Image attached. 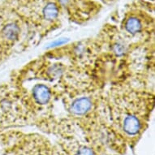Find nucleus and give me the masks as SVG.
Here are the masks:
<instances>
[{
  "instance_id": "obj_1",
  "label": "nucleus",
  "mask_w": 155,
  "mask_h": 155,
  "mask_svg": "<svg viewBox=\"0 0 155 155\" xmlns=\"http://www.w3.org/2000/svg\"><path fill=\"white\" fill-rule=\"evenodd\" d=\"M142 124L137 116L127 115L122 124V131L126 137H137L142 130Z\"/></svg>"
},
{
  "instance_id": "obj_2",
  "label": "nucleus",
  "mask_w": 155,
  "mask_h": 155,
  "mask_svg": "<svg viewBox=\"0 0 155 155\" xmlns=\"http://www.w3.org/2000/svg\"><path fill=\"white\" fill-rule=\"evenodd\" d=\"M91 108V101L88 97H81L76 100L71 105V111L74 114L82 115L89 111Z\"/></svg>"
},
{
  "instance_id": "obj_3",
  "label": "nucleus",
  "mask_w": 155,
  "mask_h": 155,
  "mask_svg": "<svg viewBox=\"0 0 155 155\" xmlns=\"http://www.w3.org/2000/svg\"><path fill=\"white\" fill-rule=\"evenodd\" d=\"M33 97L39 104H46L51 97L50 90L44 84H38L33 89Z\"/></svg>"
},
{
  "instance_id": "obj_4",
  "label": "nucleus",
  "mask_w": 155,
  "mask_h": 155,
  "mask_svg": "<svg viewBox=\"0 0 155 155\" xmlns=\"http://www.w3.org/2000/svg\"><path fill=\"white\" fill-rule=\"evenodd\" d=\"M141 23H140V20H138L137 17H130L129 19H127L126 23H125V28L126 30L130 33H139L141 29Z\"/></svg>"
},
{
  "instance_id": "obj_5",
  "label": "nucleus",
  "mask_w": 155,
  "mask_h": 155,
  "mask_svg": "<svg viewBox=\"0 0 155 155\" xmlns=\"http://www.w3.org/2000/svg\"><path fill=\"white\" fill-rule=\"evenodd\" d=\"M43 14L47 20H54L59 15V8L54 3H48L44 8Z\"/></svg>"
},
{
  "instance_id": "obj_6",
  "label": "nucleus",
  "mask_w": 155,
  "mask_h": 155,
  "mask_svg": "<svg viewBox=\"0 0 155 155\" xmlns=\"http://www.w3.org/2000/svg\"><path fill=\"white\" fill-rule=\"evenodd\" d=\"M18 33H19V29H18L17 26L14 24H10V25H6L3 30V34L4 38L8 40L15 39L17 37Z\"/></svg>"
},
{
  "instance_id": "obj_7",
  "label": "nucleus",
  "mask_w": 155,
  "mask_h": 155,
  "mask_svg": "<svg viewBox=\"0 0 155 155\" xmlns=\"http://www.w3.org/2000/svg\"><path fill=\"white\" fill-rule=\"evenodd\" d=\"M64 42H66V40H60V41H56L55 43L52 44V46H60L62 44H64Z\"/></svg>"
}]
</instances>
